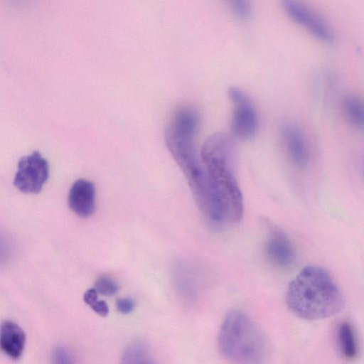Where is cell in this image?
<instances>
[{
	"mask_svg": "<svg viewBox=\"0 0 364 364\" xmlns=\"http://www.w3.org/2000/svg\"><path fill=\"white\" fill-rule=\"evenodd\" d=\"M235 151L233 136L218 132L205 140L200 151L213 193L211 221L218 224H235L243 215L242 195L235 177Z\"/></svg>",
	"mask_w": 364,
	"mask_h": 364,
	"instance_id": "obj_1",
	"label": "cell"
},
{
	"mask_svg": "<svg viewBox=\"0 0 364 364\" xmlns=\"http://www.w3.org/2000/svg\"><path fill=\"white\" fill-rule=\"evenodd\" d=\"M198 123V114L194 108L178 107L168 124L165 141L188 181L198 208L210 219L213 213L212 188L208 171L194 143Z\"/></svg>",
	"mask_w": 364,
	"mask_h": 364,
	"instance_id": "obj_2",
	"label": "cell"
},
{
	"mask_svg": "<svg viewBox=\"0 0 364 364\" xmlns=\"http://www.w3.org/2000/svg\"><path fill=\"white\" fill-rule=\"evenodd\" d=\"M285 301L293 314L309 321L333 316L344 304L343 294L331 276L316 266L304 267L291 280Z\"/></svg>",
	"mask_w": 364,
	"mask_h": 364,
	"instance_id": "obj_3",
	"label": "cell"
},
{
	"mask_svg": "<svg viewBox=\"0 0 364 364\" xmlns=\"http://www.w3.org/2000/svg\"><path fill=\"white\" fill-rule=\"evenodd\" d=\"M218 346L221 355L233 363H262L270 354V345L263 331L238 309L225 316L220 328Z\"/></svg>",
	"mask_w": 364,
	"mask_h": 364,
	"instance_id": "obj_4",
	"label": "cell"
},
{
	"mask_svg": "<svg viewBox=\"0 0 364 364\" xmlns=\"http://www.w3.org/2000/svg\"><path fill=\"white\" fill-rule=\"evenodd\" d=\"M48 176L47 160L38 151H33L19 160L14 185L24 193H38Z\"/></svg>",
	"mask_w": 364,
	"mask_h": 364,
	"instance_id": "obj_5",
	"label": "cell"
},
{
	"mask_svg": "<svg viewBox=\"0 0 364 364\" xmlns=\"http://www.w3.org/2000/svg\"><path fill=\"white\" fill-rule=\"evenodd\" d=\"M286 14L296 23L307 30L317 38L330 43L333 33L319 14L303 0H279Z\"/></svg>",
	"mask_w": 364,
	"mask_h": 364,
	"instance_id": "obj_6",
	"label": "cell"
},
{
	"mask_svg": "<svg viewBox=\"0 0 364 364\" xmlns=\"http://www.w3.org/2000/svg\"><path fill=\"white\" fill-rule=\"evenodd\" d=\"M228 94L233 106L231 118L233 136L240 139L251 138L258 128V117L252 102L238 87H230Z\"/></svg>",
	"mask_w": 364,
	"mask_h": 364,
	"instance_id": "obj_7",
	"label": "cell"
},
{
	"mask_svg": "<svg viewBox=\"0 0 364 364\" xmlns=\"http://www.w3.org/2000/svg\"><path fill=\"white\" fill-rule=\"evenodd\" d=\"M267 228V236L264 244V252L267 259L279 267L291 265L295 259L293 245L287 235L269 221H264Z\"/></svg>",
	"mask_w": 364,
	"mask_h": 364,
	"instance_id": "obj_8",
	"label": "cell"
},
{
	"mask_svg": "<svg viewBox=\"0 0 364 364\" xmlns=\"http://www.w3.org/2000/svg\"><path fill=\"white\" fill-rule=\"evenodd\" d=\"M68 203L79 217L87 218L92 215L95 210L94 183L86 179L77 180L70 188Z\"/></svg>",
	"mask_w": 364,
	"mask_h": 364,
	"instance_id": "obj_9",
	"label": "cell"
},
{
	"mask_svg": "<svg viewBox=\"0 0 364 364\" xmlns=\"http://www.w3.org/2000/svg\"><path fill=\"white\" fill-rule=\"evenodd\" d=\"M282 139L291 162L298 167H304L308 162L309 151L301 130L293 124H286L282 129Z\"/></svg>",
	"mask_w": 364,
	"mask_h": 364,
	"instance_id": "obj_10",
	"label": "cell"
},
{
	"mask_svg": "<svg viewBox=\"0 0 364 364\" xmlns=\"http://www.w3.org/2000/svg\"><path fill=\"white\" fill-rule=\"evenodd\" d=\"M26 334L16 323L4 321L1 326V350L13 359L19 358L24 350Z\"/></svg>",
	"mask_w": 364,
	"mask_h": 364,
	"instance_id": "obj_11",
	"label": "cell"
},
{
	"mask_svg": "<svg viewBox=\"0 0 364 364\" xmlns=\"http://www.w3.org/2000/svg\"><path fill=\"white\" fill-rule=\"evenodd\" d=\"M337 336L342 355L347 359L354 358L358 353V346L352 326L348 322H342L338 326Z\"/></svg>",
	"mask_w": 364,
	"mask_h": 364,
	"instance_id": "obj_12",
	"label": "cell"
},
{
	"mask_svg": "<svg viewBox=\"0 0 364 364\" xmlns=\"http://www.w3.org/2000/svg\"><path fill=\"white\" fill-rule=\"evenodd\" d=\"M343 110L347 121L355 128L364 127V102L355 95L346 96Z\"/></svg>",
	"mask_w": 364,
	"mask_h": 364,
	"instance_id": "obj_13",
	"label": "cell"
},
{
	"mask_svg": "<svg viewBox=\"0 0 364 364\" xmlns=\"http://www.w3.org/2000/svg\"><path fill=\"white\" fill-rule=\"evenodd\" d=\"M230 12L237 18L247 19L251 14V0H224Z\"/></svg>",
	"mask_w": 364,
	"mask_h": 364,
	"instance_id": "obj_14",
	"label": "cell"
},
{
	"mask_svg": "<svg viewBox=\"0 0 364 364\" xmlns=\"http://www.w3.org/2000/svg\"><path fill=\"white\" fill-rule=\"evenodd\" d=\"M97 291L95 288L90 289L85 291L83 296L85 302L88 304L97 314L105 316L109 313L107 304L97 297Z\"/></svg>",
	"mask_w": 364,
	"mask_h": 364,
	"instance_id": "obj_15",
	"label": "cell"
},
{
	"mask_svg": "<svg viewBox=\"0 0 364 364\" xmlns=\"http://www.w3.org/2000/svg\"><path fill=\"white\" fill-rule=\"evenodd\" d=\"M95 289L105 296H113L118 291L117 284L107 276H101L95 282Z\"/></svg>",
	"mask_w": 364,
	"mask_h": 364,
	"instance_id": "obj_16",
	"label": "cell"
},
{
	"mask_svg": "<svg viewBox=\"0 0 364 364\" xmlns=\"http://www.w3.org/2000/svg\"><path fill=\"white\" fill-rule=\"evenodd\" d=\"M116 306L122 314H129L133 311L134 303L129 298H121L117 301Z\"/></svg>",
	"mask_w": 364,
	"mask_h": 364,
	"instance_id": "obj_17",
	"label": "cell"
}]
</instances>
